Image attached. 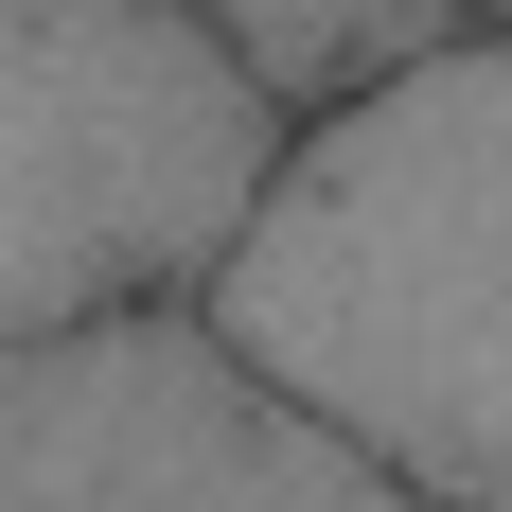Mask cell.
<instances>
[{
	"label": "cell",
	"mask_w": 512,
	"mask_h": 512,
	"mask_svg": "<svg viewBox=\"0 0 512 512\" xmlns=\"http://www.w3.org/2000/svg\"><path fill=\"white\" fill-rule=\"evenodd\" d=\"M195 318L442 512H512V18H442L301 106Z\"/></svg>",
	"instance_id": "obj_1"
},
{
	"label": "cell",
	"mask_w": 512,
	"mask_h": 512,
	"mask_svg": "<svg viewBox=\"0 0 512 512\" xmlns=\"http://www.w3.org/2000/svg\"><path fill=\"white\" fill-rule=\"evenodd\" d=\"M283 124L195 0H0V336L212 301Z\"/></svg>",
	"instance_id": "obj_2"
},
{
	"label": "cell",
	"mask_w": 512,
	"mask_h": 512,
	"mask_svg": "<svg viewBox=\"0 0 512 512\" xmlns=\"http://www.w3.org/2000/svg\"><path fill=\"white\" fill-rule=\"evenodd\" d=\"M0 512H442L195 301L0 336Z\"/></svg>",
	"instance_id": "obj_3"
},
{
	"label": "cell",
	"mask_w": 512,
	"mask_h": 512,
	"mask_svg": "<svg viewBox=\"0 0 512 512\" xmlns=\"http://www.w3.org/2000/svg\"><path fill=\"white\" fill-rule=\"evenodd\" d=\"M195 18L248 53L283 106H336L354 71H389L407 36H442V0H195Z\"/></svg>",
	"instance_id": "obj_4"
}]
</instances>
